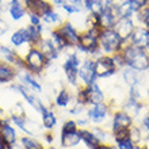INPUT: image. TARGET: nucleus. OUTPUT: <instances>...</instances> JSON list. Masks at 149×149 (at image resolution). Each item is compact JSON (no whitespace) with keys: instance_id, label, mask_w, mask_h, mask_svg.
<instances>
[{"instance_id":"27","label":"nucleus","mask_w":149,"mask_h":149,"mask_svg":"<svg viewBox=\"0 0 149 149\" xmlns=\"http://www.w3.org/2000/svg\"><path fill=\"white\" fill-rule=\"evenodd\" d=\"M148 92H149V87H146L145 84L141 81L127 88V96L134 99V100H137V102H140V103H145Z\"/></svg>"},{"instance_id":"5","label":"nucleus","mask_w":149,"mask_h":149,"mask_svg":"<svg viewBox=\"0 0 149 149\" xmlns=\"http://www.w3.org/2000/svg\"><path fill=\"white\" fill-rule=\"evenodd\" d=\"M11 123L15 126L18 130H20L26 136H34V137H41V134L45 132L41 121H37L34 118L26 117H12Z\"/></svg>"},{"instance_id":"39","label":"nucleus","mask_w":149,"mask_h":149,"mask_svg":"<svg viewBox=\"0 0 149 149\" xmlns=\"http://www.w3.org/2000/svg\"><path fill=\"white\" fill-rule=\"evenodd\" d=\"M86 111H87V106H84V104H81V103H79V102H73L69 106V109H68L69 115H72L74 118H79V117H81V115H84Z\"/></svg>"},{"instance_id":"23","label":"nucleus","mask_w":149,"mask_h":149,"mask_svg":"<svg viewBox=\"0 0 149 149\" xmlns=\"http://www.w3.org/2000/svg\"><path fill=\"white\" fill-rule=\"evenodd\" d=\"M42 22L43 24L49 29H57L65 22V18L57 8H52L50 11H47L46 14L42 15Z\"/></svg>"},{"instance_id":"45","label":"nucleus","mask_w":149,"mask_h":149,"mask_svg":"<svg viewBox=\"0 0 149 149\" xmlns=\"http://www.w3.org/2000/svg\"><path fill=\"white\" fill-rule=\"evenodd\" d=\"M14 1H15V0H0V10H1V12H3V14L7 12L10 6H11Z\"/></svg>"},{"instance_id":"1","label":"nucleus","mask_w":149,"mask_h":149,"mask_svg":"<svg viewBox=\"0 0 149 149\" xmlns=\"http://www.w3.org/2000/svg\"><path fill=\"white\" fill-rule=\"evenodd\" d=\"M100 30L99 27L86 29L80 33V39H79V45L76 46L81 54L91 58H96L99 56H102L100 47H99V36H100Z\"/></svg>"},{"instance_id":"9","label":"nucleus","mask_w":149,"mask_h":149,"mask_svg":"<svg viewBox=\"0 0 149 149\" xmlns=\"http://www.w3.org/2000/svg\"><path fill=\"white\" fill-rule=\"evenodd\" d=\"M10 45L11 47H14L16 50V53L20 56V57H24V54L30 50V42H29V37H27V31H26V27H20L18 30L12 33L10 36Z\"/></svg>"},{"instance_id":"36","label":"nucleus","mask_w":149,"mask_h":149,"mask_svg":"<svg viewBox=\"0 0 149 149\" xmlns=\"http://www.w3.org/2000/svg\"><path fill=\"white\" fill-rule=\"evenodd\" d=\"M129 138L132 140V142H133L136 146H142V145H144V137H142L141 130H140L138 125H136V123L130 127V130H129Z\"/></svg>"},{"instance_id":"54","label":"nucleus","mask_w":149,"mask_h":149,"mask_svg":"<svg viewBox=\"0 0 149 149\" xmlns=\"http://www.w3.org/2000/svg\"><path fill=\"white\" fill-rule=\"evenodd\" d=\"M146 72L149 73V61H148V69H146Z\"/></svg>"},{"instance_id":"21","label":"nucleus","mask_w":149,"mask_h":149,"mask_svg":"<svg viewBox=\"0 0 149 149\" xmlns=\"http://www.w3.org/2000/svg\"><path fill=\"white\" fill-rule=\"evenodd\" d=\"M73 102H74V94L71 91L69 87H64L63 90H60L54 95V107H57V109H61V110L69 109V106Z\"/></svg>"},{"instance_id":"31","label":"nucleus","mask_w":149,"mask_h":149,"mask_svg":"<svg viewBox=\"0 0 149 149\" xmlns=\"http://www.w3.org/2000/svg\"><path fill=\"white\" fill-rule=\"evenodd\" d=\"M90 129L102 144H114L113 134H111L110 129H107V127L100 125H91Z\"/></svg>"},{"instance_id":"57","label":"nucleus","mask_w":149,"mask_h":149,"mask_svg":"<svg viewBox=\"0 0 149 149\" xmlns=\"http://www.w3.org/2000/svg\"><path fill=\"white\" fill-rule=\"evenodd\" d=\"M146 3H148V6H149V0H146Z\"/></svg>"},{"instance_id":"17","label":"nucleus","mask_w":149,"mask_h":149,"mask_svg":"<svg viewBox=\"0 0 149 149\" xmlns=\"http://www.w3.org/2000/svg\"><path fill=\"white\" fill-rule=\"evenodd\" d=\"M86 88V95H87V102H88V106H92V104H96V103H102L106 102V94L103 91L100 83H92L90 86L84 87Z\"/></svg>"},{"instance_id":"43","label":"nucleus","mask_w":149,"mask_h":149,"mask_svg":"<svg viewBox=\"0 0 149 149\" xmlns=\"http://www.w3.org/2000/svg\"><path fill=\"white\" fill-rule=\"evenodd\" d=\"M114 145L117 146V149H136V145L132 142V140L129 137L125 138V140H121V141L114 142Z\"/></svg>"},{"instance_id":"33","label":"nucleus","mask_w":149,"mask_h":149,"mask_svg":"<svg viewBox=\"0 0 149 149\" xmlns=\"http://www.w3.org/2000/svg\"><path fill=\"white\" fill-rule=\"evenodd\" d=\"M104 8V0H84L83 11L86 14H96L99 15Z\"/></svg>"},{"instance_id":"20","label":"nucleus","mask_w":149,"mask_h":149,"mask_svg":"<svg viewBox=\"0 0 149 149\" xmlns=\"http://www.w3.org/2000/svg\"><path fill=\"white\" fill-rule=\"evenodd\" d=\"M81 144L80 130L76 132H60V146L63 149H74Z\"/></svg>"},{"instance_id":"34","label":"nucleus","mask_w":149,"mask_h":149,"mask_svg":"<svg viewBox=\"0 0 149 149\" xmlns=\"http://www.w3.org/2000/svg\"><path fill=\"white\" fill-rule=\"evenodd\" d=\"M19 142L24 149H43L45 148L42 141H41V138L34 137V136H26V134H23L19 138Z\"/></svg>"},{"instance_id":"56","label":"nucleus","mask_w":149,"mask_h":149,"mask_svg":"<svg viewBox=\"0 0 149 149\" xmlns=\"http://www.w3.org/2000/svg\"><path fill=\"white\" fill-rule=\"evenodd\" d=\"M1 121H3V119H1V118H0V125H1Z\"/></svg>"},{"instance_id":"10","label":"nucleus","mask_w":149,"mask_h":149,"mask_svg":"<svg viewBox=\"0 0 149 149\" xmlns=\"http://www.w3.org/2000/svg\"><path fill=\"white\" fill-rule=\"evenodd\" d=\"M133 125H134L133 117H130L129 114L125 113L122 109L114 111V113L111 114V118H110L111 133H113V132H117V130H121V129H130Z\"/></svg>"},{"instance_id":"49","label":"nucleus","mask_w":149,"mask_h":149,"mask_svg":"<svg viewBox=\"0 0 149 149\" xmlns=\"http://www.w3.org/2000/svg\"><path fill=\"white\" fill-rule=\"evenodd\" d=\"M10 149H24L23 146L20 145V142L18 141V142H15V144H14V145H11L10 146Z\"/></svg>"},{"instance_id":"19","label":"nucleus","mask_w":149,"mask_h":149,"mask_svg":"<svg viewBox=\"0 0 149 149\" xmlns=\"http://www.w3.org/2000/svg\"><path fill=\"white\" fill-rule=\"evenodd\" d=\"M16 127L11 123V119L10 118H4L1 121V125H0V134L3 137L4 142L7 144L8 146L14 145L15 142L19 141L18 138V132H16Z\"/></svg>"},{"instance_id":"11","label":"nucleus","mask_w":149,"mask_h":149,"mask_svg":"<svg viewBox=\"0 0 149 149\" xmlns=\"http://www.w3.org/2000/svg\"><path fill=\"white\" fill-rule=\"evenodd\" d=\"M0 61L15 67L18 71L24 69L23 57H20L14 47L7 46V45H0Z\"/></svg>"},{"instance_id":"4","label":"nucleus","mask_w":149,"mask_h":149,"mask_svg":"<svg viewBox=\"0 0 149 149\" xmlns=\"http://www.w3.org/2000/svg\"><path fill=\"white\" fill-rule=\"evenodd\" d=\"M126 41H122L114 29H102L99 36V47L102 54L113 56L122 50Z\"/></svg>"},{"instance_id":"25","label":"nucleus","mask_w":149,"mask_h":149,"mask_svg":"<svg viewBox=\"0 0 149 149\" xmlns=\"http://www.w3.org/2000/svg\"><path fill=\"white\" fill-rule=\"evenodd\" d=\"M18 77V69L7 63L0 61V84H12Z\"/></svg>"},{"instance_id":"50","label":"nucleus","mask_w":149,"mask_h":149,"mask_svg":"<svg viewBox=\"0 0 149 149\" xmlns=\"http://www.w3.org/2000/svg\"><path fill=\"white\" fill-rule=\"evenodd\" d=\"M142 148H144V149H149V138H148V140H145V142H144Z\"/></svg>"},{"instance_id":"3","label":"nucleus","mask_w":149,"mask_h":149,"mask_svg":"<svg viewBox=\"0 0 149 149\" xmlns=\"http://www.w3.org/2000/svg\"><path fill=\"white\" fill-rule=\"evenodd\" d=\"M23 64H24V69L27 72L36 74V76H42L50 63L47 61L45 54L39 50L38 47L31 46L30 50L24 54Z\"/></svg>"},{"instance_id":"46","label":"nucleus","mask_w":149,"mask_h":149,"mask_svg":"<svg viewBox=\"0 0 149 149\" xmlns=\"http://www.w3.org/2000/svg\"><path fill=\"white\" fill-rule=\"evenodd\" d=\"M98 149H117V146L114 145V144H102Z\"/></svg>"},{"instance_id":"29","label":"nucleus","mask_w":149,"mask_h":149,"mask_svg":"<svg viewBox=\"0 0 149 149\" xmlns=\"http://www.w3.org/2000/svg\"><path fill=\"white\" fill-rule=\"evenodd\" d=\"M46 38L50 39V42L53 43V46L57 49V50L60 52V53H63L64 50H67L68 47V43L65 42V39H64L63 34L60 33L58 27L57 29H50L49 30V33L46 34Z\"/></svg>"},{"instance_id":"30","label":"nucleus","mask_w":149,"mask_h":149,"mask_svg":"<svg viewBox=\"0 0 149 149\" xmlns=\"http://www.w3.org/2000/svg\"><path fill=\"white\" fill-rule=\"evenodd\" d=\"M80 130V136H81V144L86 145L87 149H98L99 146L102 145V142L99 141L96 136H95L91 129H79Z\"/></svg>"},{"instance_id":"42","label":"nucleus","mask_w":149,"mask_h":149,"mask_svg":"<svg viewBox=\"0 0 149 149\" xmlns=\"http://www.w3.org/2000/svg\"><path fill=\"white\" fill-rule=\"evenodd\" d=\"M111 57H113V61H114V64H115V67H117L118 72L121 71L122 68H125V67H126L125 60H123V56H122L121 52H118V53H114V54L111 56Z\"/></svg>"},{"instance_id":"26","label":"nucleus","mask_w":149,"mask_h":149,"mask_svg":"<svg viewBox=\"0 0 149 149\" xmlns=\"http://www.w3.org/2000/svg\"><path fill=\"white\" fill-rule=\"evenodd\" d=\"M119 73H121L122 83H123L127 88L141 81V73L142 72H138V71H136V69H133V68H129V67L122 68L121 71H119Z\"/></svg>"},{"instance_id":"37","label":"nucleus","mask_w":149,"mask_h":149,"mask_svg":"<svg viewBox=\"0 0 149 149\" xmlns=\"http://www.w3.org/2000/svg\"><path fill=\"white\" fill-rule=\"evenodd\" d=\"M8 117L12 118V117H26L27 115V113H26V109H24L23 103L20 102V100H18V102H15L14 104H11V106L8 107Z\"/></svg>"},{"instance_id":"48","label":"nucleus","mask_w":149,"mask_h":149,"mask_svg":"<svg viewBox=\"0 0 149 149\" xmlns=\"http://www.w3.org/2000/svg\"><path fill=\"white\" fill-rule=\"evenodd\" d=\"M71 3L76 4V6H79V7H81L83 8V3H84V0H69Z\"/></svg>"},{"instance_id":"8","label":"nucleus","mask_w":149,"mask_h":149,"mask_svg":"<svg viewBox=\"0 0 149 149\" xmlns=\"http://www.w3.org/2000/svg\"><path fill=\"white\" fill-rule=\"evenodd\" d=\"M95 60V71L99 80L103 79H111L118 73V69L113 61V57L107 54H102Z\"/></svg>"},{"instance_id":"13","label":"nucleus","mask_w":149,"mask_h":149,"mask_svg":"<svg viewBox=\"0 0 149 149\" xmlns=\"http://www.w3.org/2000/svg\"><path fill=\"white\" fill-rule=\"evenodd\" d=\"M18 83L23 84V86L29 87L31 91H34L36 94L41 95L43 94V86L41 80H39V76L30 73L26 69H22V71H18V77H16Z\"/></svg>"},{"instance_id":"58","label":"nucleus","mask_w":149,"mask_h":149,"mask_svg":"<svg viewBox=\"0 0 149 149\" xmlns=\"http://www.w3.org/2000/svg\"><path fill=\"white\" fill-rule=\"evenodd\" d=\"M0 22H1V18H0Z\"/></svg>"},{"instance_id":"7","label":"nucleus","mask_w":149,"mask_h":149,"mask_svg":"<svg viewBox=\"0 0 149 149\" xmlns=\"http://www.w3.org/2000/svg\"><path fill=\"white\" fill-rule=\"evenodd\" d=\"M79 86L87 87L92 84V83H96L99 80L98 76H96V71H95V60L91 58V57H86V58L81 61L80 67H79Z\"/></svg>"},{"instance_id":"14","label":"nucleus","mask_w":149,"mask_h":149,"mask_svg":"<svg viewBox=\"0 0 149 149\" xmlns=\"http://www.w3.org/2000/svg\"><path fill=\"white\" fill-rule=\"evenodd\" d=\"M39 121L42 123L43 129L54 132V127L58 123V115L54 110V106H45L42 107V110L39 111Z\"/></svg>"},{"instance_id":"28","label":"nucleus","mask_w":149,"mask_h":149,"mask_svg":"<svg viewBox=\"0 0 149 149\" xmlns=\"http://www.w3.org/2000/svg\"><path fill=\"white\" fill-rule=\"evenodd\" d=\"M7 14L10 15L11 20L14 22H20L23 20L26 16H27V10H26V6L22 0H15L14 3L10 6Z\"/></svg>"},{"instance_id":"41","label":"nucleus","mask_w":149,"mask_h":149,"mask_svg":"<svg viewBox=\"0 0 149 149\" xmlns=\"http://www.w3.org/2000/svg\"><path fill=\"white\" fill-rule=\"evenodd\" d=\"M41 141H42V144H43L45 148H47V146H53V144H54V132L45 130V132L41 134Z\"/></svg>"},{"instance_id":"2","label":"nucleus","mask_w":149,"mask_h":149,"mask_svg":"<svg viewBox=\"0 0 149 149\" xmlns=\"http://www.w3.org/2000/svg\"><path fill=\"white\" fill-rule=\"evenodd\" d=\"M121 53L123 56L126 67L133 68L138 72H145L148 69L149 56L146 54V52L144 49H140V47L132 45L129 41H126Z\"/></svg>"},{"instance_id":"22","label":"nucleus","mask_w":149,"mask_h":149,"mask_svg":"<svg viewBox=\"0 0 149 149\" xmlns=\"http://www.w3.org/2000/svg\"><path fill=\"white\" fill-rule=\"evenodd\" d=\"M23 3L26 6L27 12H33L39 16H42L43 14L50 11L52 8H54L53 4L50 3V0H24Z\"/></svg>"},{"instance_id":"15","label":"nucleus","mask_w":149,"mask_h":149,"mask_svg":"<svg viewBox=\"0 0 149 149\" xmlns=\"http://www.w3.org/2000/svg\"><path fill=\"white\" fill-rule=\"evenodd\" d=\"M136 29V22L133 18H119L114 26V30L121 37L122 41H129Z\"/></svg>"},{"instance_id":"40","label":"nucleus","mask_w":149,"mask_h":149,"mask_svg":"<svg viewBox=\"0 0 149 149\" xmlns=\"http://www.w3.org/2000/svg\"><path fill=\"white\" fill-rule=\"evenodd\" d=\"M76 130H79V127L74 118H68L61 125V132H64V133H67V132H76Z\"/></svg>"},{"instance_id":"44","label":"nucleus","mask_w":149,"mask_h":149,"mask_svg":"<svg viewBox=\"0 0 149 149\" xmlns=\"http://www.w3.org/2000/svg\"><path fill=\"white\" fill-rule=\"evenodd\" d=\"M76 123H77L79 129H88V127H91V122H90V119L87 118L86 114L81 115V117L76 118Z\"/></svg>"},{"instance_id":"35","label":"nucleus","mask_w":149,"mask_h":149,"mask_svg":"<svg viewBox=\"0 0 149 149\" xmlns=\"http://www.w3.org/2000/svg\"><path fill=\"white\" fill-rule=\"evenodd\" d=\"M26 31H27V37H29V42L31 46H38V43L42 41L43 38V31L38 27H34L31 24H26Z\"/></svg>"},{"instance_id":"24","label":"nucleus","mask_w":149,"mask_h":149,"mask_svg":"<svg viewBox=\"0 0 149 149\" xmlns=\"http://www.w3.org/2000/svg\"><path fill=\"white\" fill-rule=\"evenodd\" d=\"M37 47H38L39 50L45 54L46 60L50 64L52 63H56V61L60 58V56H61V53H60V52L57 50L54 46H53V43L50 42V39L46 38V37H43L42 41L38 43V46H37Z\"/></svg>"},{"instance_id":"60","label":"nucleus","mask_w":149,"mask_h":149,"mask_svg":"<svg viewBox=\"0 0 149 149\" xmlns=\"http://www.w3.org/2000/svg\"><path fill=\"white\" fill-rule=\"evenodd\" d=\"M22 1H24V0H22Z\"/></svg>"},{"instance_id":"32","label":"nucleus","mask_w":149,"mask_h":149,"mask_svg":"<svg viewBox=\"0 0 149 149\" xmlns=\"http://www.w3.org/2000/svg\"><path fill=\"white\" fill-rule=\"evenodd\" d=\"M142 104H144V103H140V102H137V100H134V99L129 98V96H126L125 100H123L121 104V109L125 111V113L129 114L130 117H133V119H136L138 113H140V110H141Z\"/></svg>"},{"instance_id":"38","label":"nucleus","mask_w":149,"mask_h":149,"mask_svg":"<svg viewBox=\"0 0 149 149\" xmlns=\"http://www.w3.org/2000/svg\"><path fill=\"white\" fill-rule=\"evenodd\" d=\"M60 10H63L64 14H67V15H69V16L77 15V14L83 12V8L81 7H79V6H76V4L71 3L69 0H68V1H65V3L60 7Z\"/></svg>"},{"instance_id":"16","label":"nucleus","mask_w":149,"mask_h":149,"mask_svg":"<svg viewBox=\"0 0 149 149\" xmlns=\"http://www.w3.org/2000/svg\"><path fill=\"white\" fill-rule=\"evenodd\" d=\"M129 42L134 46L140 47V49H144L145 50L146 47L149 46V29L144 24H138L134 29L133 34L130 37Z\"/></svg>"},{"instance_id":"52","label":"nucleus","mask_w":149,"mask_h":149,"mask_svg":"<svg viewBox=\"0 0 149 149\" xmlns=\"http://www.w3.org/2000/svg\"><path fill=\"white\" fill-rule=\"evenodd\" d=\"M43 149H56L54 146H47V148H43Z\"/></svg>"},{"instance_id":"51","label":"nucleus","mask_w":149,"mask_h":149,"mask_svg":"<svg viewBox=\"0 0 149 149\" xmlns=\"http://www.w3.org/2000/svg\"><path fill=\"white\" fill-rule=\"evenodd\" d=\"M145 104H146V107L149 109V92H148V96H146V100H145Z\"/></svg>"},{"instance_id":"59","label":"nucleus","mask_w":149,"mask_h":149,"mask_svg":"<svg viewBox=\"0 0 149 149\" xmlns=\"http://www.w3.org/2000/svg\"><path fill=\"white\" fill-rule=\"evenodd\" d=\"M114 1H117V0H114Z\"/></svg>"},{"instance_id":"53","label":"nucleus","mask_w":149,"mask_h":149,"mask_svg":"<svg viewBox=\"0 0 149 149\" xmlns=\"http://www.w3.org/2000/svg\"><path fill=\"white\" fill-rule=\"evenodd\" d=\"M145 52H146V54L149 56V46H148V47H146V49H145Z\"/></svg>"},{"instance_id":"55","label":"nucleus","mask_w":149,"mask_h":149,"mask_svg":"<svg viewBox=\"0 0 149 149\" xmlns=\"http://www.w3.org/2000/svg\"><path fill=\"white\" fill-rule=\"evenodd\" d=\"M1 14H3V12H1V10H0V18H1Z\"/></svg>"},{"instance_id":"6","label":"nucleus","mask_w":149,"mask_h":149,"mask_svg":"<svg viewBox=\"0 0 149 149\" xmlns=\"http://www.w3.org/2000/svg\"><path fill=\"white\" fill-rule=\"evenodd\" d=\"M111 110L110 106L107 102H102V103H96L92 106L87 107L86 115L90 119L91 125H100L104 126L107 121H110L111 118Z\"/></svg>"},{"instance_id":"18","label":"nucleus","mask_w":149,"mask_h":149,"mask_svg":"<svg viewBox=\"0 0 149 149\" xmlns=\"http://www.w3.org/2000/svg\"><path fill=\"white\" fill-rule=\"evenodd\" d=\"M99 18V26L100 29H114L117 20L119 19L117 15V11H115V6L111 4V6H104L103 11L98 15Z\"/></svg>"},{"instance_id":"12","label":"nucleus","mask_w":149,"mask_h":149,"mask_svg":"<svg viewBox=\"0 0 149 149\" xmlns=\"http://www.w3.org/2000/svg\"><path fill=\"white\" fill-rule=\"evenodd\" d=\"M60 33L63 34L65 42L68 43L69 47H76L79 45V39H80V30H79L69 19H65L61 26L58 27Z\"/></svg>"},{"instance_id":"47","label":"nucleus","mask_w":149,"mask_h":149,"mask_svg":"<svg viewBox=\"0 0 149 149\" xmlns=\"http://www.w3.org/2000/svg\"><path fill=\"white\" fill-rule=\"evenodd\" d=\"M140 123H141V125H144V126H145V127H146V129L149 130V114H148V115H146L145 118H144V119H142L141 122H140Z\"/></svg>"}]
</instances>
